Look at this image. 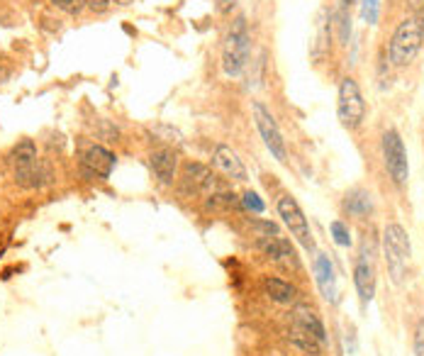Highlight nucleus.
Listing matches in <instances>:
<instances>
[{
  "mask_svg": "<svg viewBox=\"0 0 424 356\" xmlns=\"http://www.w3.org/2000/svg\"><path fill=\"white\" fill-rule=\"evenodd\" d=\"M212 164L225 173L227 178H234V181H247V166L242 164L239 154L230 146L220 144L212 154Z\"/></svg>",
  "mask_w": 424,
  "mask_h": 356,
  "instance_id": "obj_11",
  "label": "nucleus"
},
{
  "mask_svg": "<svg viewBox=\"0 0 424 356\" xmlns=\"http://www.w3.org/2000/svg\"><path fill=\"white\" fill-rule=\"evenodd\" d=\"M52 5H56L59 10L69 12V15H78L86 8V0H49Z\"/></svg>",
  "mask_w": 424,
  "mask_h": 356,
  "instance_id": "obj_24",
  "label": "nucleus"
},
{
  "mask_svg": "<svg viewBox=\"0 0 424 356\" xmlns=\"http://www.w3.org/2000/svg\"><path fill=\"white\" fill-rule=\"evenodd\" d=\"M261 286H263V293H266L274 302H278V305H290L298 296L295 286H290L283 278H274V276H266Z\"/></svg>",
  "mask_w": 424,
  "mask_h": 356,
  "instance_id": "obj_16",
  "label": "nucleus"
},
{
  "mask_svg": "<svg viewBox=\"0 0 424 356\" xmlns=\"http://www.w3.org/2000/svg\"><path fill=\"white\" fill-rule=\"evenodd\" d=\"M276 208H278V215H280V220H283V225L288 227L290 234L298 239V244H300L302 249H307V252H312V249H315V239H312L310 222H307L305 212L298 205V200L293 198V195H280Z\"/></svg>",
  "mask_w": 424,
  "mask_h": 356,
  "instance_id": "obj_6",
  "label": "nucleus"
},
{
  "mask_svg": "<svg viewBox=\"0 0 424 356\" xmlns=\"http://www.w3.org/2000/svg\"><path fill=\"white\" fill-rule=\"evenodd\" d=\"M412 8H414V10H422V8H424V0H412Z\"/></svg>",
  "mask_w": 424,
  "mask_h": 356,
  "instance_id": "obj_31",
  "label": "nucleus"
},
{
  "mask_svg": "<svg viewBox=\"0 0 424 356\" xmlns=\"http://www.w3.org/2000/svg\"><path fill=\"white\" fill-rule=\"evenodd\" d=\"M52 178H54V173H52V168L44 166V164H34V166L30 168H22V171H15V183L20 186V188H44L47 183H52Z\"/></svg>",
  "mask_w": 424,
  "mask_h": 356,
  "instance_id": "obj_15",
  "label": "nucleus"
},
{
  "mask_svg": "<svg viewBox=\"0 0 424 356\" xmlns=\"http://www.w3.org/2000/svg\"><path fill=\"white\" fill-rule=\"evenodd\" d=\"M293 320H295V324L300 329H305V332H310L315 340H320L324 344L327 342V329H324L322 320L317 318L315 313H312L310 308H305V305H298L295 308V315H293Z\"/></svg>",
  "mask_w": 424,
  "mask_h": 356,
  "instance_id": "obj_17",
  "label": "nucleus"
},
{
  "mask_svg": "<svg viewBox=\"0 0 424 356\" xmlns=\"http://www.w3.org/2000/svg\"><path fill=\"white\" fill-rule=\"evenodd\" d=\"M383 252H386V261H388V271H390V278L395 286L405 281L408 276V261L412 256V244H410V234L405 232L403 225H392L386 227L383 232Z\"/></svg>",
  "mask_w": 424,
  "mask_h": 356,
  "instance_id": "obj_3",
  "label": "nucleus"
},
{
  "mask_svg": "<svg viewBox=\"0 0 424 356\" xmlns=\"http://www.w3.org/2000/svg\"><path fill=\"white\" fill-rule=\"evenodd\" d=\"M118 3H122V5H127V3H129V0H118Z\"/></svg>",
  "mask_w": 424,
  "mask_h": 356,
  "instance_id": "obj_33",
  "label": "nucleus"
},
{
  "mask_svg": "<svg viewBox=\"0 0 424 356\" xmlns=\"http://www.w3.org/2000/svg\"><path fill=\"white\" fill-rule=\"evenodd\" d=\"M151 171H154L156 181L161 186H171L176 181V168H178V157L171 149H156L149 157Z\"/></svg>",
  "mask_w": 424,
  "mask_h": 356,
  "instance_id": "obj_10",
  "label": "nucleus"
},
{
  "mask_svg": "<svg viewBox=\"0 0 424 356\" xmlns=\"http://www.w3.org/2000/svg\"><path fill=\"white\" fill-rule=\"evenodd\" d=\"M329 230H332V237H334V242H337L339 247H351V232H349V227L344 225L342 220H334Z\"/></svg>",
  "mask_w": 424,
  "mask_h": 356,
  "instance_id": "obj_23",
  "label": "nucleus"
},
{
  "mask_svg": "<svg viewBox=\"0 0 424 356\" xmlns=\"http://www.w3.org/2000/svg\"><path fill=\"white\" fill-rule=\"evenodd\" d=\"M354 286L356 293H359L361 305H368L376 296V271H373V264L366 259H359L354 266Z\"/></svg>",
  "mask_w": 424,
  "mask_h": 356,
  "instance_id": "obj_13",
  "label": "nucleus"
},
{
  "mask_svg": "<svg viewBox=\"0 0 424 356\" xmlns=\"http://www.w3.org/2000/svg\"><path fill=\"white\" fill-rule=\"evenodd\" d=\"M337 118L346 130H359L361 122L366 118V100L361 96L359 83L346 76L339 83V96H337Z\"/></svg>",
  "mask_w": 424,
  "mask_h": 356,
  "instance_id": "obj_4",
  "label": "nucleus"
},
{
  "mask_svg": "<svg viewBox=\"0 0 424 356\" xmlns=\"http://www.w3.org/2000/svg\"><path fill=\"white\" fill-rule=\"evenodd\" d=\"M249 54H252V37H249L247 17L239 15L232 22L225 44H222V71H225V76H230V78L242 76L249 64Z\"/></svg>",
  "mask_w": 424,
  "mask_h": 356,
  "instance_id": "obj_1",
  "label": "nucleus"
},
{
  "mask_svg": "<svg viewBox=\"0 0 424 356\" xmlns=\"http://www.w3.org/2000/svg\"><path fill=\"white\" fill-rule=\"evenodd\" d=\"M315 281L317 288L327 300H337V274H334V266L329 261L327 254H317L315 259Z\"/></svg>",
  "mask_w": 424,
  "mask_h": 356,
  "instance_id": "obj_14",
  "label": "nucleus"
},
{
  "mask_svg": "<svg viewBox=\"0 0 424 356\" xmlns=\"http://www.w3.org/2000/svg\"><path fill=\"white\" fill-rule=\"evenodd\" d=\"M424 42V15L414 12V15L405 17L397 30L392 32L390 39V61L395 66H408L419 54Z\"/></svg>",
  "mask_w": 424,
  "mask_h": 356,
  "instance_id": "obj_2",
  "label": "nucleus"
},
{
  "mask_svg": "<svg viewBox=\"0 0 424 356\" xmlns=\"http://www.w3.org/2000/svg\"><path fill=\"white\" fill-rule=\"evenodd\" d=\"M351 3H356V0H342V5H346V8H349Z\"/></svg>",
  "mask_w": 424,
  "mask_h": 356,
  "instance_id": "obj_32",
  "label": "nucleus"
},
{
  "mask_svg": "<svg viewBox=\"0 0 424 356\" xmlns=\"http://www.w3.org/2000/svg\"><path fill=\"white\" fill-rule=\"evenodd\" d=\"M349 34H351V17L346 12V5H342V10H339V39L346 44L349 42Z\"/></svg>",
  "mask_w": 424,
  "mask_h": 356,
  "instance_id": "obj_25",
  "label": "nucleus"
},
{
  "mask_svg": "<svg viewBox=\"0 0 424 356\" xmlns=\"http://www.w3.org/2000/svg\"><path fill=\"white\" fill-rule=\"evenodd\" d=\"M258 249H261L271 261L276 264H283V266H298V256L293 252L288 242L283 237H258Z\"/></svg>",
  "mask_w": 424,
  "mask_h": 356,
  "instance_id": "obj_12",
  "label": "nucleus"
},
{
  "mask_svg": "<svg viewBox=\"0 0 424 356\" xmlns=\"http://www.w3.org/2000/svg\"><path fill=\"white\" fill-rule=\"evenodd\" d=\"M113 0H86V8H91L93 12H105L110 8Z\"/></svg>",
  "mask_w": 424,
  "mask_h": 356,
  "instance_id": "obj_29",
  "label": "nucleus"
},
{
  "mask_svg": "<svg viewBox=\"0 0 424 356\" xmlns=\"http://www.w3.org/2000/svg\"><path fill=\"white\" fill-rule=\"evenodd\" d=\"M252 227L258 232V237H278V227L274 222H266V220H252Z\"/></svg>",
  "mask_w": 424,
  "mask_h": 356,
  "instance_id": "obj_27",
  "label": "nucleus"
},
{
  "mask_svg": "<svg viewBox=\"0 0 424 356\" xmlns=\"http://www.w3.org/2000/svg\"><path fill=\"white\" fill-rule=\"evenodd\" d=\"M414 356H424V320L414 327Z\"/></svg>",
  "mask_w": 424,
  "mask_h": 356,
  "instance_id": "obj_28",
  "label": "nucleus"
},
{
  "mask_svg": "<svg viewBox=\"0 0 424 356\" xmlns=\"http://www.w3.org/2000/svg\"><path fill=\"white\" fill-rule=\"evenodd\" d=\"M115 154L113 151H108L105 146H91V149L83 154V159H81V166H83V171L88 173V176H93V178H108L110 173H113V168H115Z\"/></svg>",
  "mask_w": 424,
  "mask_h": 356,
  "instance_id": "obj_9",
  "label": "nucleus"
},
{
  "mask_svg": "<svg viewBox=\"0 0 424 356\" xmlns=\"http://www.w3.org/2000/svg\"><path fill=\"white\" fill-rule=\"evenodd\" d=\"M290 344L298 346L300 351H305V354H312V356H320V351H322V342L315 340V337L310 335V332H305V329H300L295 324V327L290 329Z\"/></svg>",
  "mask_w": 424,
  "mask_h": 356,
  "instance_id": "obj_19",
  "label": "nucleus"
},
{
  "mask_svg": "<svg viewBox=\"0 0 424 356\" xmlns=\"http://www.w3.org/2000/svg\"><path fill=\"white\" fill-rule=\"evenodd\" d=\"M252 113H254V122H256V130L261 135L266 149L271 151V157L285 162L288 159V149H285V140L280 135V127L276 122V118L271 115V110L261 103V100H254L252 103Z\"/></svg>",
  "mask_w": 424,
  "mask_h": 356,
  "instance_id": "obj_5",
  "label": "nucleus"
},
{
  "mask_svg": "<svg viewBox=\"0 0 424 356\" xmlns=\"http://www.w3.org/2000/svg\"><path fill=\"white\" fill-rule=\"evenodd\" d=\"M383 159H386V168H388V173H390L392 183L395 186L408 183V178H410L408 154H405V144L395 130H388L386 135H383Z\"/></svg>",
  "mask_w": 424,
  "mask_h": 356,
  "instance_id": "obj_7",
  "label": "nucleus"
},
{
  "mask_svg": "<svg viewBox=\"0 0 424 356\" xmlns=\"http://www.w3.org/2000/svg\"><path fill=\"white\" fill-rule=\"evenodd\" d=\"M215 5H217V12L227 15V12H232V8L236 5V0H215Z\"/></svg>",
  "mask_w": 424,
  "mask_h": 356,
  "instance_id": "obj_30",
  "label": "nucleus"
},
{
  "mask_svg": "<svg viewBox=\"0 0 424 356\" xmlns=\"http://www.w3.org/2000/svg\"><path fill=\"white\" fill-rule=\"evenodd\" d=\"M381 15V0H361V17L368 25H376Z\"/></svg>",
  "mask_w": 424,
  "mask_h": 356,
  "instance_id": "obj_22",
  "label": "nucleus"
},
{
  "mask_svg": "<svg viewBox=\"0 0 424 356\" xmlns=\"http://www.w3.org/2000/svg\"><path fill=\"white\" fill-rule=\"evenodd\" d=\"M183 178H186V183H188L190 188L198 190V193H205L208 198L225 190V186L220 183V178L210 171L208 166H203V164H186Z\"/></svg>",
  "mask_w": 424,
  "mask_h": 356,
  "instance_id": "obj_8",
  "label": "nucleus"
},
{
  "mask_svg": "<svg viewBox=\"0 0 424 356\" xmlns=\"http://www.w3.org/2000/svg\"><path fill=\"white\" fill-rule=\"evenodd\" d=\"M344 205H346V210H349L351 215L364 217L373 210V200H370V195L366 193V190H351V193L346 195V203H344Z\"/></svg>",
  "mask_w": 424,
  "mask_h": 356,
  "instance_id": "obj_20",
  "label": "nucleus"
},
{
  "mask_svg": "<svg viewBox=\"0 0 424 356\" xmlns=\"http://www.w3.org/2000/svg\"><path fill=\"white\" fill-rule=\"evenodd\" d=\"M242 205L252 212H263V208H266L263 205V200L258 198V193H254V190H249V193L242 195Z\"/></svg>",
  "mask_w": 424,
  "mask_h": 356,
  "instance_id": "obj_26",
  "label": "nucleus"
},
{
  "mask_svg": "<svg viewBox=\"0 0 424 356\" xmlns=\"http://www.w3.org/2000/svg\"><path fill=\"white\" fill-rule=\"evenodd\" d=\"M329 47V32H327V10L320 12L317 17V49H315V56L320 59L322 52H327Z\"/></svg>",
  "mask_w": 424,
  "mask_h": 356,
  "instance_id": "obj_21",
  "label": "nucleus"
},
{
  "mask_svg": "<svg viewBox=\"0 0 424 356\" xmlns=\"http://www.w3.org/2000/svg\"><path fill=\"white\" fill-rule=\"evenodd\" d=\"M10 164H12V168L15 171H22V168H30V166H34V164L39 162L37 159V144H34L32 140H22V142H17L15 146H12V151H10Z\"/></svg>",
  "mask_w": 424,
  "mask_h": 356,
  "instance_id": "obj_18",
  "label": "nucleus"
}]
</instances>
